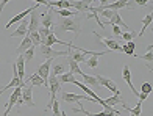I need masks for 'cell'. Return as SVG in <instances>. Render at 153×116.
<instances>
[{"mask_svg":"<svg viewBox=\"0 0 153 116\" xmlns=\"http://www.w3.org/2000/svg\"><path fill=\"white\" fill-rule=\"evenodd\" d=\"M95 79H97V82H99L100 88H106V90H109L111 93H114V94H120V91H119V88H117L116 82L109 80V79H106V77H102V76H97Z\"/></svg>","mask_w":153,"mask_h":116,"instance_id":"5b68a950","label":"cell"},{"mask_svg":"<svg viewBox=\"0 0 153 116\" xmlns=\"http://www.w3.org/2000/svg\"><path fill=\"white\" fill-rule=\"evenodd\" d=\"M72 5V10H75L76 13L80 11H89V8L92 6L91 2H86V0H83V2H71Z\"/></svg>","mask_w":153,"mask_h":116,"instance_id":"ac0fdd59","label":"cell"},{"mask_svg":"<svg viewBox=\"0 0 153 116\" xmlns=\"http://www.w3.org/2000/svg\"><path fill=\"white\" fill-rule=\"evenodd\" d=\"M139 58H142V60H145V61H149V63H150V61H153V53H152L150 50H147V53H145V55H141Z\"/></svg>","mask_w":153,"mask_h":116,"instance_id":"d590c367","label":"cell"},{"mask_svg":"<svg viewBox=\"0 0 153 116\" xmlns=\"http://www.w3.org/2000/svg\"><path fill=\"white\" fill-rule=\"evenodd\" d=\"M105 100V104L106 105H109V107H113L114 108V105H125L123 104V100L120 99V94H114V96H111V97H108V99H103Z\"/></svg>","mask_w":153,"mask_h":116,"instance_id":"ffe728a7","label":"cell"},{"mask_svg":"<svg viewBox=\"0 0 153 116\" xmlns=\"http://www.w3.org/2000/svg\"><path fill=\"white\" fill-rule=\"evenodd\" d=\"M52 110H53V116H61V112H59V102L55 100L52 104Z\"/></svg>","mask_w":153,"mask_h":116,"instance_id":"836d02e7","label":"cell"},{"mask_svg":"<svg viewBox=\"0 0 153 116\" xmlns=\"http://www.w3.org/2000/svg\"><path fill=\"white\" fill-rule=\"evenodd\" d=\"M16 71H17V77L20 82H24L25 80V61H24V55H19L17 60H16Z\"/></svg>","mask_w":153,"mask_h":116,"instance_id":"4fadbf2b","label":"cell"},{"mask_svg":"<svg viewBox=\"0 0 153 116\" xmlns=\"http://www.w3.org/2000/svg\"><path fill=\"white\" fill-rule=\"evenodd\" d=\"M28 80L31 82V85H33V86H38V85H44V86L47 88V83H45V82H44L42 79H41V77L38 76V74H33V76H30V77H28Z\"/></svg>","mask_w":153,"mask_h":116,"instance_id":"83f0119b","label":"cell"},{"mask_svg":"<svg viewBox=\"0 0 153 116\" xmlns=\"http://www.w3.org/2000/svg\"><path fill=\"white\" fill-rule=\"evenodd\" d=\"M59 80V83H75V76H72L71 72H66V74H62V76L58 77Z\"/></svg>","mask_w":153,"mask_h":116,"instance_id":"4316f807","label":"cell"},{"mask_svg":"<svg viewBox=\"0 0 153 116\" xmlns=\"http://www.w3.org/2000/svg\"><path fill=\"white\" fill-rule=\"evenodd\" d=\"M139 6H145V5H149V2H137Z\"/></svg>","mask_w":153,"mask_h":116,"instance_id":"ab89813d","label":"cell"},{"mask_svg":"<svg viewBox=\"0 0 153 116\" xmlns=\"http://www.w3.org/2000/svg\"><path fill=\"white\" fill-rule=\"evenodd\" d=\"M122 107H123V108H125V110H127V112H130L131 115H134V116H139V115L142 113V102H141V100L137 102V105H136L134 108H130L128 105H122Z\"/></svg>","mask_w":153,"mask_h":116,"instance_id":"d4e9b609","label":"cell"},{"mask_svg":"<svg viewBox=\"0 0 153 116\" xmlns=\"http://www.w3.org/2000/svg\"><path fill=\"white\" fill-rule=\"evenodd\" d=\"M27 35H28V19H24L20 22V25L17 27V30L14 33H11V36L13 38H25Z\"/></svg>","mask_w":153,"mask_h":116,"instance_id":"8fae6325","label":"cell"},{"mask_svg":"<svg viewBox=\"0 0 153 116\" xmlns=\"http://www.w3.org/2000/svg\"><path fill=\"white\" fill-rule=\"evenodd\" d=\"M122 77H123V80L127 82V85L130 86V90L133 91V94L137 97V91H136V88L133 86V82H131V72H130V67H128V64H123V67H122Z\"/></svg>","mask_w":153,"mask_h":116,"instance_id":"7c38bea8","label":"cell"},{"mask_svg":"<svg viewBox=\"0 0 153 116\" xmlns=\"http://www.w3.org/2000/svg\"><path fill=\"white\" fill-rule=\"evenodd\" d=\"M109 50H106V52H97L95 55H91V58H88L86 61H85V64L88 66V67H91V69H95L97 66H99V58L102 57V55H105V53H108Z\"/></svg>","mask_w":153,"mask_h":116,"instance_id":"2e32d148","label":"cell"},{"mask_svg":"<svg viewBox=\"0 0 153 116\" xmlns=\"http://www.w3.org/2000/svg\"><path fill=\"white\" fill-rule=\"evenodd\" d=\"M123 41H127V43H130V41H133V36H136V31L134 30H130V31H122V35Z\"/></svg>","mask_w":153,"mask_h":116,"instance_id":"f546056e","label":"cell"},{"mask_svg":"<svg viewBox=\"0 0 153 116\" xmlns=\"http://www.w3.org/2000/svg\"><path fill=\"white\" fill-rule=\"evenodd\" d=\"M31 94H33V85H28V86L25 85V86L22 88V94H20V99H22L24 105H27V107H34V102H33Z\"/></svg>","mask_w":153,"mask_h":116,"instance_id":"ba28073f","label":"cell"},{"mask_svg":"<svg viewBox=\"0 0 153 116\" xmlns=\"http://www.w3.org/2000/svg\"><path fill=\"white\" fill-rule=\"evenodd\" d=\"M125 46H127L130 50H133V52H134V49H136V44H134V41H130V43H127Z\"/></svg>","mask_w":153,"mask_h":116,"instance_id":"74e56055","label":"cell"},{"mask_svg":"<svg viewBox=\"0 0 153 116\" xmlns=\"http://www.w3.org/2000/svg\"><path fill=\"white\" fill-rule=\"evenodd\" d=\"M39 28V19L36 14V10L30 13V19H28V33L30 31H36Z\"/></svg>","mask_w":153,"mask_h":116,"instance_id":"e0dca14e","label":"cell"},{"mask_svg":"<svg viewBox=\"0 0 153 116\" xmlns=\"http://www.w3.org/2000/svg\"><path fill=\"white\" fill-rule=\"evenodd\" d=\"M81 77H83V80H85V85H89V86H92V88H100V85H99V82H97V79L95 77H92V76H86V74H81Z\"/></svg>","mask_w":153,"mask_h":116,"instance_id":"7402d4cb","label":"cell"},{"mask_svg":"<svg viewBox=\"0 0 153 116\" xmlns=\"http://www.w3.org/2000/svg\"><path fill=\"white\" fill-rule=\"evenodd\" d=\"M41 27H44V28H47V30H50V28H53V8H48L44 14H42V17H41V24H39Z\"/></svg>","mask_w":153,"mask_h":116,"instance_id":"9c48e42d","label":"cell"},{"mask_svg":"<svg viewBox=\"0 0 153 116\" xmlns=\"http://www.w3.org/2000/svg\"><path fill=\"white\" fill-rule=\"evenodd\" d=\"M39 49H41L42 57H45L47 60H53L56 57H69V55H71V50H72V49H69V50L61 52V50H53L52 47H47V46H41Z\"/></svg>","mask_w":153,"mask_h":116,"instance_id":"7a4b0ae2","label":"cell"},{"mask_svg":"<svg viewBox=\"0 0 153 116\" xmlns=\"http://www.w3.org/2000/svg\"><path fill=\"white\" fill-rule=\"evenodd\" d=\"M67 66L71 67V71H69V72H71L72 76H75V74H76V76H81V74H83L81 69H80V66H78V63H75L71 57H69V60H67Z\"/></svg>","mask_w":153,"mask_h":116,"instance_id":"44dd1931","label":"cell"},{"mask_svg":"<svg viewBox=\"0 0 153 116\" xmlns=\"http://www.w3.org/2000/svg\"><path fill=\"white\" fill-rule=\"evenodd\" d=\"M113 33L116 36H120L122 35V30H120V27H116V25H113Z\"/></svg>","mask_w":153,"mask_h":116,"instance_id":"8d00e7d4","label":"cell"},{"mask_svg":"<svg viewBox=\"0 0 153 116\" xmlns=\"http://www.w3.org/2000/svg\"><path fill=\"white\" fill-rule=\"evenodd\" d=\"M22 55H24V61H31L33 57H34V47H30V49L25 50Z\"/></svg>","mask_w":153,"mask_h":116,"instance_id":"4dcf8cb0","label":"cell"},{"mask_svg":"<svg viewBox=\"0 0 153 116\" xmlns=\"http://www.w3.org/2000/svg\"><path fill=\"white\" fill-rule=\"evenodd\" d=\"M20 94H22V88H20V86H17V88H14V90H13L11 96H10V99H8V104H6V108H5L3 116H8V115H10L11 108L16 105V102H17V99L20 97Z\"/></svg>","mask_w":153,"mask_h":116,"instance_id":"8992f818","label":"cell"},{"mask_svg":"<svg viewBox=\"0 0 153 116\" xmlns=\"http://www.w3.org/2000/svg\"><path fill=\"white\" fill-rule=\"evenodd\" d=\"M141 90H142V93H144V94H147V96H149V94L152 93V90H153V88H152V83L145 82V83H142V88H141Z\"/></svg>","mask_w":153,"mask_h":116,"instance_id":"d6a6232c","label":"cell"},{"mask_svg":"<svg viewBox=\"0 0 153 116\" xmlns=\"http://www.w3.org/2000/svg\"><path fill=\"white\" fill-rule=\"evenodd\" d=\"M64 31H72L76 35L75 38H78V35L81 33V25L78 20H74V17L62 19L59 25L53 27V33H64Z\"/></svg>","mask_w":153,"mask_h":116,"instance_id":"6da1fadb","label":"cell"},{"mask_svg":"<svg viewBox=\"0 0 153 116\" xmlns=\"http://www.w3.org/2000/svg\"><path fill=\"white\" fill-rule=\"evenodd\" d=\"M69 57H71L75 63H85V61L88 60L85 53H81V52H72V50H71V55H69Z\"/></svg>","mask_w":153,"mask_h":116,"instance_id":"484cf974","label":"cell"},{"mask_svg":"<svg viewBox=\"0 0 153 116\" xmlns=\"http://www.w3.org/2000/svg\"><path fill=\"white\" fill-rule=\"evenodd\" d=\"M53 28H50V30H47V28H44V27H41L39 25V28H38V33H39V36H41V41H44L48 35H50V31H52Z\"/></svg>","mask_w":153,"mask_h":116,"instance_id":"1f68e13d","label":"cell"},{"mask_svg":"<svg viewBox=\"0 0 153 116\" xmlns=\"http://www.w3.org/2000/svg\"><path fill=\"white\" fill-rule=\"evenodd\" d=\"M152 20H153V16H152V13H149V14L144 17V20H142V28H141V31L137 33V36H144V33H145V30H147V27L152 24Z\"/></svg>","mask_w":153,"mask_h":116,"instance_id":"cb8c5ba5","label":"cell"},{"mask_svg":"<svg viewBox=\"0 0 153 116\" xmlns=\"http://www.w3.org/2000/svg\"><path fill=\"white\" fill-rule=\"evenodd\" d=\"M30 47H33V44H31V39L28 38V35H27L25 38H22V43H20V44H19V47H17L19 55H22V53H24L25 50H28Z\"/></svg>","mask_w":153,"mask_h":116,"instance_id":"d6986e66","label":"cell"},{"mask_svg":"<svg viewBox=\"0 0 153 116\" xmlns=\"http://www.w3.org/2000/svg\"><path fill=\"white\" fill-rule=\"evenodd\" d=\"M130 116H134V115H130Z\"/></svg>","mask_w":153,"mask_h":116,"instance_id":"60d3db41","label":"cell"},{"mask_svg":"<svg viewBox=\"0 0 153 116\" xmlns=\"http://www.w3.org/2000/svg\"><path fill=\"white\" fill-rule=\"evenodd\" d=\"M28 38L31 39L33 47H34V46H41V36H39L38 30H36V31H30V33H28Z\"/></svg>","mask_w":153,"mask_h":116,"instance_id":"f1b7e54d","label":"cell"},{"mask_svg":"<svg viewBox=\"0 0 153 116\" xmlns=\"http://www.w3.org/2000/svg\"><path fill=\"white\" fill-rule=\"evenodd\" d=\"M94 35H95L97 38H99V41H102V43L108 47V50H109V52H120V53H123L122 46H120L119 43H117V41L111 39V38H103V36H100L97 31H94Z\"/></svg>","mask_w":153,"mask_h":116,"instance_id":"3957f363","label":"cell"},{"mask_svg":"<svg viewBox=\"0 0 153 116\" xmlns=\"http://www.w3.org/2000/svg\"><path fill=\"white\" fill-rule=\"evenodd\" d=\"M53 13H56L58 16L64 17V19H67V17H74V16L78 14V13H76L75 10H53Z\"/></svg>","mask_w":153,"mask_h":116,"instance_id":"603a6c76","label":"cell"},{"mask_svg":"<svg viewBox=\"0 0 153 116\" xmlns=\"http://www.w3.org/2000/svg\"><path fill=\"white\" fill-rule=\"evenodd\" d=\"M38 6H39V3H34L33 6H30L28 10H25V11H22V13H19V14H16L14 17H11V19L8 20V24L5 25V28L8 30L10 27H11V25H14L16 22H22V20H24V19L27 17V16H28V14H30L31 11H34V10H38Z\"/></svg>","mask_w":153,"mask_h":116,"instance_id":"277c9868","label":"cell"},{"mask_svg":"<svg viewBox=\"0 0 153 116\" xmlns=\"http://www.w3.org/2000/svg\"><path fill=\"white\" fill-rule=\"evenodd\" d=\"M50 71H52V74L50 76H53V77H58V76H62V74H66L67 72V63H56V64H53L52 67H50Z\"/></svg>","mask_w":153,"mask_h":116,"instance_id":"9a60e30c","label":"cell"},{"mask_svg":"<svg viewBox=\"0 0 153 116\" xmlns=\"http://www.w3.org/2000/svg\"><path fill=\"white\" fill-rule=\"evenodd\" d=\"M137 97H139V100H141V102H144L149 96H147V94H144V93H139V94H137Z\"/></svg>","mask_w":153,"mask_h":116,"instance_id":"f35d334b","label":"cell"},{"mask_svg":"<svg viewBox=\"0 0 153 116\" xmlns=\"http://www.w3.org/2000/svg\"><path fill=\"white\" fill-rule=\"evenodd\" d=\"M99 14H102V16H105V17H108V19H111L114 14H116V11H111V10H102Z\"/></svg>","mask_w":153,"mask_h":116,"instance_id":"e575fe53","label":"cell"},{"mask_svg":"<svg viewBox=\"0 0 153 116\" xmlns=\"http://www.w3.org/2000/svg\"><path fill=\"white\" fill-rule=\"evenodd\" d=\"M52 61H53V60H47V61H44V63L38 67V72H36L38 76L45 82V83H47V80H48V72H50V67H52Z\"/></svg>","mask_w":153,"mask_h":116,"instance_id":"30bf717a","label":"cell"},{"mask_svg":"<svg viewBox=\"0 0 153 116\" xmlns=\"http://www.w3.org/2000/svg\"><path fill=\"white\" fill-rule=\"evenodd\" d=\"M72 112H74V113H85L86 116H116L113 112H105V110H103V112H99V113H91L89 110H85L81 104L78 105V108H72Z\"/></svg>","mask_w":153,"mask_h":116,"instance_id":"5bb4252c","label":"cell"},{"mask_svg":"<svg viewBox=\"0 0 153 116\" xmlns=\"http://www.w3.org/2000/svg\"><path fill=\"white\" fill-rule=\"evenodd\" d=\"M89 100V102H95L94 99H91L86 94H74V93H62L61 94V100L64 102H80V100Z\"/></svg>","mask_w":153,"mask_h":116,"instance_id":"52a82bcc","label":"cell"}]
</instances>
